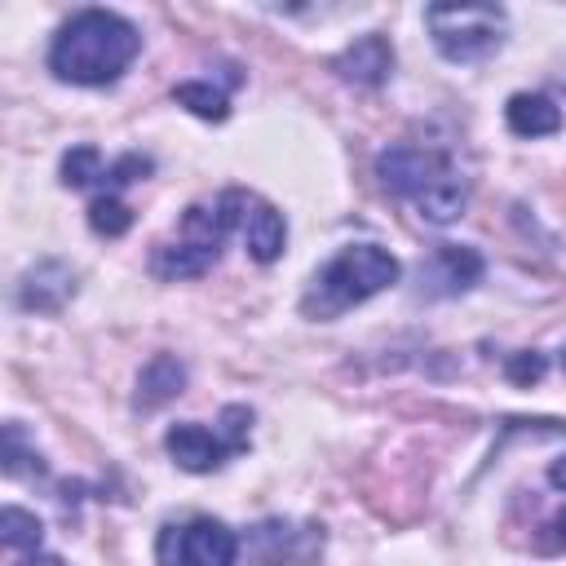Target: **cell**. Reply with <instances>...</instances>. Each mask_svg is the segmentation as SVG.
I'll list each match as a JSON object with an SVG mask.
<instances>
[{"label":"cell","mask_w":566,"mask_h":566,"mask_svg":"<svg viewBox=\"0 0 566 566\" xmlns=\"http://www.w3.org/2000/svg\"><path fill=\"white\" fill-rule=\"evenodd\" d=\"M137 49H142V35L128 18L111 9H80L57 27L49 44V71L66 84L97 88L119 80L137 57Z\"/></svg>","instance_id":"1"},{"label":"cell","mask_w":566,"mask_h":566,"mask_svg":"<svg viewBox=\"0 0 566 566\" xmlns=\"http://www.w3.org/2000/svg\"><path fill=\"white\" fill-rule=\"evenodd\" d=\"M376 177L389 195L407 199L424 221L447 226L464 212L469 203V186L455 172V164L442 150H424V146H389L376 155Z\"/></svg>","instance_id":"2"},{"label":"cell","mask_w":566,"mask_h":566,"mask_svg":"<svg viewBox=\"0 0 566 566\" xmlns=\"http://www.w3.org/2000/svg\"><path fill=\"white\" fill-rule=\"evenodd\" d=\"M389 283H398V261L376 248V243H354V248H340L305 287L301 296V314L314 318V323H327V318H340L345 310L371 301L376 292H385Z\"/></svg>","instance_id":"3"},{"label":"cell","mask_w":566,"mask_h":566,"mask_svg":"<svg viewBox=\"0 0 566 566\" xmlns=\"http://www.w3.org/2000/svg\"><path fill=\"white\" fill-rule=\"evenodd\" d=\"M230 230H234V221H230V208H226L221 195L212 203H195V208H186L177 239L155 252L150 270L159 279H172V283L177 279H199V274H208L217 265L221 243H226Z\"/></svg>","instance_id":"4"},{"label":"cell","mask_w":566,"mask_h":566,"mask_svg":"<svg viewBox=\"0 0 566 566\" xmlns=\"http://www.w3.org/2000/svg\"><path fill=\"white\" fill-rule=\"evenodd\" d=\"M424 22L447 62H478L504 44V9L495 4H429Z\"/></svg>","instance_id":"5"},{"label":"cell","mask_w":566,"mask_h":566,"mask_svg":"<svg viewBox=\"0 0 566 566\" xmlns=\"http://www.w3.org/2000/svg\"><path fill=\"white\" fill-rule=\"evenodd\" d=\"M248 429H252V411L248 407H226L217 429L186 420V424H172L168 429L164 447L177 460V469H186V473H212L230 455H239L248 447Z\"/></svg>","instance_id":"6"},{"label":"cell","mask_w":566,"mask_h":566,"mask_svg":"<svg viewBox=\"0 0 566 566\" xmlns=\"http://www.w3.org/2000/svg\"><path fill=\"white\" fill-rule=\"evenodd\" d=\"M239 535L217 517H186L168 522L155 539L159 566H234Z\"/></svg>","instance_id":"7"},{"label":"cell","mask_w":566,"mask_h":566,"mask_svg":"<svg viewBox=\"0 0 566 566\" xmlns=\"http://www.w3.org/2000/svg\"><path fill=\"white\" fill-rule=\"evenodd\" d=\"M221 199H226L230 221H234V234L248 243L252 261L270 265V261L283 252V243H287V226H283L279 208L265 203V199L252 195V190H221Z\"/></svg>","instance_id":"8"},{"label":"cell","mask_w":566,"mask_h":566,"mask_svg":"<svg viewBox=\"0 0 566 566\" xmlns=\"http://www.w3.org/2000/svg\"><path fill=\"white\" fill-rule=\"evenodd\" d=\"M482 279V256L464 243H438L429 261H420L424 296H460Z\"/></svg>","instance_id":"9"},{"label":"cell","mask_w":566,"mask_h":566,"mask_svg":"<svg viewBox=\"0 0 566 566\" xmlns=\"http://www.w3.org/2000/svg\"><path fill=\"white\" fill-rule=\"evenodd\" d=\"M332 71H336L340 80L358 84V88H376V84H385L389 71H394V49H389V40L376 35V31H371V35H358L345 53L332 57Z\"/></svg>","instance_id":"10"},{"label":"cell","mask_w":566,"mask_h":566,"mask_svg":"<svg viewBox=\"0 0 566 566\" xmlns=\"http://www.w3.org/2000/svg\"><path fill=\"white\" fill-rule=\"evenodd\" d=\"M504 115H509V128L517 137H548V133L562 128V111L544 93H513L509 106H504Z\"/></svg>","instance_id":"11"},{"label":"cell","mask_w":566,"mask_h":566,"mask_svg":"<svg viewBox=\"0 0 566 566\" xmlns=\"http://www.w3.org/2000/svg\"><path fill=\"white\" fill-rule=\"evenodd\" d=\"M181 385H186V367H181L172 354H159V358H150V363L142 367V376H137V407H142V411H155V407H164L168 398H177Z\"/></svg>","instance_id":"12"},{"label":"cell","mask_w":566,"mask_h":566,"mask_svg":"<svg viewBox=\"0 0 566 566\" xmlns=\"http://www.w3.org/2000/svg\"><path fill=\"white\" fill-rule=\"evenodd\" d=\"M172 97H177L186 111H195L199 119H226V111H230L226 93H221V88H212L208 80H186V84H177V88H172Z\"/></svg>","instance_id":"13"},{"label":"cell","mask_w":566,"mask_h":566,"mask_svg":"<svg viewBox=\"0 0 566 566\" xmlns=\"http://www.w3.org/2000/svg\"><path fill=\"white\" fill-rule=\"evenodd\" d=\"M0 526H4V548L9 553H35L40 548V539H44V531H40V522L27 513V509H18V504H9L4 509V517H0Z\"/></svg>","instance_id":"14"},{"label":"cell","mask_w":566,"mask_h":566,"mask_svg":"<svg viewBox=\"0 0 566 566\" xmlns=\"http://www.w3.org/2000/svg\"><path fill=\"white\" fill-rule=\"evenodd\" d=\"M88 226H93L97 234H106V239H119V234L133 226V212H128V203H124L119 195H97V199L88 203Z\"/></svg>","instance_id":"15"},{"label":"cell","mask_w":566,"mask_h":566,"mask_svg":"<svg viewBox=\"0 0 566 566\" xmlns=\"http://www.w3.org/2000/svg\"><path fill=\"white\" fill-rule=\"evenodd\" d=\"M102 172H106V164H102L97 146H75L62 155V181L66 186H97Z\"/></svg>","instance_id":"16"},{"label":"cell","mask_w":566,"mask_h":566,"mask_svg":"<svg viewBox=\"0 0 566 566\" xmlns=\"http://www.w3.org/2000/svg\"><path fill=\"white\" fill-rule=\"evenodd\" d=\"M539 531H544V535L535 539L539 553H566V509H557Z\"/></svg>","instance_id":"17"},{"label":"cell","mask_w":566,"mask_h":566,"mask_svg":"<svg viewBox=\"0 0 566 566\" xmlns=\"http://www.w3.org/2000/svg\"><path fill=\"white\" fill-rule=\"evenodd\" d=\"M509 376H513V380H539V376H544V358H539V354H517V358L509 363Z\"/></svg>","instance_id":"18"},{"label":"cell","mask_w":566,"mask_h":566,"mask_svg":"<svg viewBox=\"0 0 566 566\" xmlns=\"http://www.w3.org/2000/svg\"><path fill=\"white\" fill-rule=\"evenodd\" d=\"M13 566H66L57 553H44V548H35V553H22Z\"/></svg>","instance_id":"19"},{"label":"cell","mask_w":566,"mask_h":566,"mask_svg":"<svg viewBox=\"0 0 566 566\" xmlns=\"http://www.w3.org/2000/svg\"><path fill=\"white\" fill-rule=\"evenodd\" d=\"M548 482H553L557 491H566V460H553V469H548Z\"/></svg>","instance_id":"20"}]
</instances>
